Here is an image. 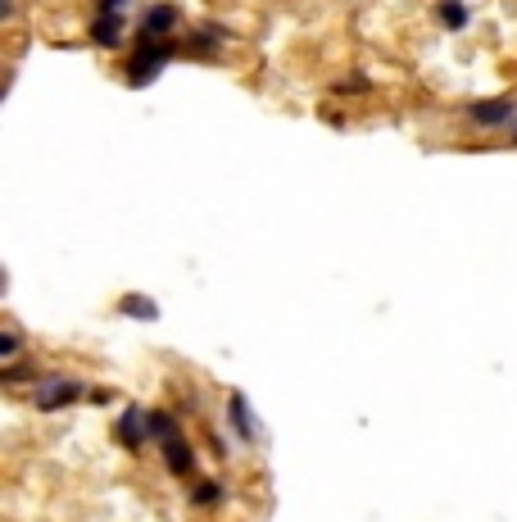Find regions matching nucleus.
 <instances>
[{"label":"nucleus","instance_id":"nucleus-4","mask_svg":"<svg viewBox=\"0 0 517 522\" xmlns=\"http://www.w3.org/2000/svg\"><path fill=\"white\" fill-rule=\"evenodd\" d=\"M82 395V386L78 382H69V377H55V382H46L32 400H37V409L41 414H55V409H64V404H73Z\"/></svg>","mask_w":517,"mask_h":522},{"label":"nucleus","instance_id":"nucleus-7","mask_svg":"<svg viewBox=\"0 0 517 522\" xmlns=\"http://www.w3.org/2000/svg\"><path fill=\"white\" fill-rule=\"evenodd\" d=\"M159 445H164V459H168V468H173L177 477H191V473H196V454H191V445H186L177 432L164 436Z\"/></svg>","mask_w":517,"mask_h":522},{"label":"nucleus","instance_id":"nucleus-8","mask_svg":"<svg viewBox=\"0 0 517 522\" xmlns=\"http://www.w3.org/2000/svg\"><path fill=\"white\" fill-rule=\"evenodd\" d=\"M150 436V414H141V409H127L123 418H118V441L127 445V450H141V441Z\"/></svg>","mask_w":517,"mask_h":522},{"label":"nucleus","instance_id":"nucleus-9","mask_svg":"<svg viewBox=\"0 0 517 522\" xmlns=\"http://www.w3.org/2000/svg\"><path fill=\"white\" fill-rule=\"evenodd\" d=\"M118 314L141 318V323H155V318H159V305H155V300H146V296H123V300H118Z\"/></svg>","mask_w":517,"mask_h":522},{"label":"nucleus","instance_id":"nucleus-1","mask_svg":"<svg viewBox=\"0 0 517 522\" xmlns=\"http://www.w3.org/2000/svg\"><path fill=\"white\" fill-rule=\"evenodd\" d=\"M173 55H177L173 41H141V50L127 60V87H150Z\"/></svg>","mask_w":517,"mask_h":522},{"label":"nucleus","instance_id":"nucleus-14","mask_svg":"<svg viewBox=\"0 0 517 522\" xmlns=\"http://www.w3.org/2000/svg\"><path fill=\"white\" fill-rule=\"evenodd\" d=\"M127 0H96V10H123Z\"/></svg>","mask_w":517,"mask_h":522},{"label":"nucleus","instance_id":"nucleus-10","mask_svg":"<svg viewBox=\"0 0 517 522\" xmlns=\"http://www.w3.org/2000/svg\"><path fill=\"white\" fill-rule=\"evenodd\" d=\"M436 14H440V23H445L449 32H463V28H468V5H463V0H440Z\"/></svg>","mask_w":517,"mask_h":522},{"label":"nucleus","instance_id":"nucleus-5","mask_svg":"<svg viewBox=\"0 0 517 522\" xmlns=\"http://www.w3.org/2000/svg\"><path fill=\"white\" fill-rule=\"evenodd\" d=\"M517 114L513 100H481V105L468 109V119L477 123V128H499V123H508Z\"/></svg>","mask_w":517,"mask_h":522},{"label":"nucleus","instance_id":"nucleus-6","mask_svg":"<svg viewBox=\"0 0 517 522\" xmlns=\"http://www.w3.org/2000/svg\"><path fill=\"white\" fill-rule=\"evenodd\" d=\"M227 423H232L236 436H245V441H254V436H259V418L250 414V404H245L241 391L227 395Z\"/></svg>","mask_w":517,"mask_h":522},{"label":"nucleus","instance_id":"nucleus-2","mask_svg":"<svg viewBox=\"0 0 517 522\" xmlns=\"http://www.w3.org/2000/svg\"><path fill=\"white\" fill-rule=\"evenodd\" d=\"M177 28H182V10L173 0H155L141 10V41H168Z\"/></svg>","mask_w":517,"mask_h":522},{"label":"nucleus","instance_id":"nucleus-13","mask_svg":"<svg viewBox=\"0 0 517 522\" xmlns=\"http://www.w3.org/2000/svg\"><path fill=\"white\" fill-rule=\"evenodd\" d=\"M19 345H23V336L14 332V327H5V336H0V355L14 359V355H19Z\"/></svg>","mask_w":517,"mask_h":522},{"label":"nucleus","instance_id":"nucleus-3","mask_svg":"<svg viewBox=\"0 0 517 522\" xmlns=\"http://www.w3.org/2000/svg\"><path fill=\"white\" fill-rule=\"evenodd\" d=\"M87 37L96 41V46H105V50L123 46V37H127V19H123V10H96V19H91Z\"/></svg>","mask_w":517,"mask_h":522},{"label":"nucleus","instance_id":"nucleus-11","mask_svg":"<svg viewBox=\"0 0 517 522\" xmlns=\"http://www.w3.org/2000/svg\"><path fill=\"white\" fill-rule=\"evenodd\" d=\"M177 423L173 414H164V409H150V441H164V436H173Z\"/></svg>","mask_w":517,"mask_h":522},{"label":"nucleus","instance_id":"nucleus-12","mask_svg":"<svg viewBox=\"0 0 517 522\" xmlns=\"http://www.w3.org/2000/svg\"><path fill=\"white\" fill-rule=\"evenodd\" d=\"M191 500H196V504H218V500H223V486H218V482H200L196 491H191Z\"/></svg>","mask_w":517,"mask_h":522}]
</instances>
